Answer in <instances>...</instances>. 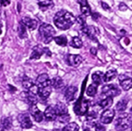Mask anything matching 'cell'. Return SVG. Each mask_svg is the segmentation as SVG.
Returning a JSON list of instances; mask_svg holds the SVG:
<instances>
[{
	"label": "cell",
	"mask_w": 132,
	"mask_h": 131,
	"mask_svg": "<svg viewBox=\"0 0 132 131\" xmlns=\"http://www.w3.org/2000/svg\"><path fill=\"white\" fill-rule=\"evenodd\" d=\"M76 18L72 13L62 10L55 14L54 17V23L56 27L62 30H66L73 25Z\"/></svg>",
	"instance_id": "6da1fadb"
},
{
	"label": "cell",
	"mask_w": 132,
	"mask_h": 131,
	"mask_svg": "<svg viewBox=\"0 0 132 131\" xmlns=\"http://www.w3.org/2000/svg\"><path fill=\"white\" fill-rule=\"evenodd\" d=\"M39 33L41 41L45 44H48L55 37V31L52 25L43 23L39 28Z\"/></svg>",
	"instance_id": "7a4b0ae2"
},
{
	"label": "cell",
	"mask_w": 132,
	"mask_h": 131,
	"mask_svg": "<svg viewBox=\"0 0 132 131\" xmlns=\"http://www.w3.org/2000/svg\"><path fill=\"white\" fill-rule=\"evenodd\" d=\"M132 117L128 113H122L116 119L115 123L116 129L117 131H124L127 130L132 124Z\"/></svg>",
	"instance_id": "3957f363"
},
{
	"label": "cell",
	"mask_w": 132,
	"mask_h": 131,
	"mask_svg": "<svg viewBox=\"0 0 132 131\" xmlns=\"http://www.w3.org/2000/svg\"><path fill=\"white\" fill-rule=\"evenodd\" d=\"M89 103L88 101L85 99H79L78 101L75 104V106L73 107L75 113L77 115L82 116L85 115L88 109Z\"/></svg>",
	"instance_id": "277c9868"
},
{
	"label": "cell",
	"mask_w": 132,
	"mask_h": 131,
	"mask_svg": "<svg viewBox=\"0 0 132 131\" xmlns=\"http://www.w3.org/2000/svg\"><path fill=\"white\" fill-rule=\"evenodd\" d=\"M121 91L119 87L114 84H108L104 86L102 88V93L104 95L110 97H115L121 94Z\"/></svg>",
	"instance_id": "5b68a950"
},
{
	"label": "cell",
	"mask_w": 132,
	"mask_h": 131,
	"mask_svg": "<svg viewBox=\"0 0 132 131\" xmlns=\"http://www.w3.org/2000/svg\"><path fill=\"white\" fill-rule=\"evenodd\" d=\"M120 86L125 91H128L132 88V74L124 73L119 76Z\"/></svg>",
	"instance_id": "8992f818"
},
{
	"label": "cell",
	"mask_w": 132,
	"mask_h": 131,
	"mask_svg": "<svg viewBox=\"0 0 132 131\" xmlns=\"http://www.w3.org/2000/svg\"><path fill=\"white\" fill-rule=\"evenodd\" d=\"M18 120L20 124V126L23 128L28 129L32 128L33 126V123L31 121L29 114L27 113L19 114L18 116Z\"/></svg>",
	"instance_id": "52a82bcc"
},
{
	"label": "cell",
	"mask_w": 132,
	"mask_h": 131,
	"mask_svg": "<svg viewBox=\"0 0 132 131\" xmlns=\"http://www.w3.org/2000/svg\"><path fill=\"white\" fill-rule=\"evenodd\" d=\"M115 110L113 109H105L101 115V121L103 124H109L113 121L115 116Z\"/></svg>",
	"instance_id": "ba28073f"
},
{
	"label": "cell",
	"mask_w": 132,
	"mask_h": 131,
	"mask_svg": "<svg viewBox=\"0 0 132 131\" xmlns=\"http://www.w3.org/2000/svg\"><path fill=\"white\" fill-rule=\"evenodd\" d=\"M22 99L26 101L28 105H36L38 102V99L37 98V95L32 93L30 91H27V92H22L21 94Z\"/></svg>",
	"instance_id": "9c48e42d"
},
{
	"label": "cell",
	"mask_w": 132,
	"mask_h": 131,
	"mask_svg": "<svg viewBox=\"0 0 132 131\" xmlns=\"http://www.w3.org/2000/svg\"><path fill=\"white\" fill-rule=\"evenodd\" d=\"M36 83L39 87H46L51 86V79L49 78L48 75L46 73H43L37 77Z\"/></svg>",
	"instance_id": "30bf717a"
},
{
	"label": "cell",
	"mask_w": 132,
	"mask_h": 131,
	"mask_svg": "<svg viewBox=\"0 0 132 131\" xmlns=\"http://www.w3.org/2000/svg\"><path fill=\"white\" fill-rule=\"evenodd\" d=\"M67 63L69 66L77 68L82 62V57L79 55H73L69 54L67 56Z\"/></svg>",
	"instance_id": "8fae6325"
},
{
	"label": "cell",
	"mask_w": 132,
	"mask_h": 131,
	"mask_svg": "<svg viewBox=\"0 0 132 131\" xmlns=\"http://www.w3.org/2000/svg\"><path fill=\"white\" fill-rule=\"evenodd\" d=\"M81 31L84 34L86 35L88 38L92 39V41H96L97 38L95 37V35L97 33V30L94 26L85 25L81 27Z\"/></svg>",
	"instance_id": "7c38bea8"
},
{
	"label": "cell",
	"mask_w": 132,
	"mask_h": 131,
	"mask_svg": "<svg viewBox=\"0 0 132 131\" xmlns=\"http://www.w3.org/2000/svg\"><path fill=\"white\" fill-rule=\"evenodd\" d=\"M29 111L34 120L37 122H41L43 119L44 114L38 109L36 105H32L30 106Z\"/></svg>",
	"instance_id": "4fadbf2b"
},
{
	"label": "cell",
	"mask_w": 132,
	"mask_h": 131,
	"mask_svg": "<svg viewBox=\"0 0 132 131\" xmlns=\"http://www.w3.org/2000/svg\"><path fill=\"white\" fill-rule=\"evenodd\" d=\"M44 116L45 117V119L49 121H52L57 118V115L55 109L52 106H48L46 107L44 112Z\"/></svg>",
	"instance_id": "5bb4252c"
},
{
	"label": "cell",
	"mask_w": 132,
	"mask_h": 131,
	"mask_svg": "<svg viewBox=\"0 0 132 131\" xmlns=\"http://www.w3.org/2000/svg\"><path fill=\"white\" fill-rule=\"evenodd\" d=\"M77 92V87L75 86H70L67 89L64 93V97H65L66 101L67 102L73 101L75 99L76 92Z\"/></svg>",
	"instance_id": "9a60e30c"
},
{
	"label": "cell",
	"mask_w": 132,
	"mask_h": 131,
	"mask_svg": "<svg viewBox=\"0 0 132 131\" xmlns=\"http://www.w3.org/2000/svg\"><path fill=\"white\" fill-rule=\"evenodd\" d=\"M77 2L80 5L81 11L85 16H89L92 14L91 8L88 3L87 0H77Z\"/></svg>",
	"instance_id": "2e32d148"
},
{
	"label": "cell",
	"mask_w": 132,
	"mask_h": 131,
	"mask_svg": "<svg viewBox=\"0 0 132 131\" xmlns=\"http://www.w3.org/2000/svg\"><path fill=\"white\" fill-rule=\"evenodd\" d=\"M21 22L23 23L26 27L29 29V30L32 31L36 28L37 26V22L36 19H31V18L28 17H24L22 18Z\"/></svg>",
	"instance_id": "e0dca14e"
},
{
	"label": "cell",
	"mask_w": 132,
	"mask_h": 131,
	"mask_svg": "<svg viewBox=\"0 0 132 131\" xmlns=\"http://www.w3.org/2000/svg\"><path fill=\"white\" fill-rule=\"evenodd\" d=\"M44 53V48L41 45L38 44L32 49V52L30 56V59H39Z\"/></svg>",
	"instance_id": "ac0fdd59"
},
{
	"label": "cell",
	"mask_w": 132,
	"mask_h": 131,
	"mask_svg": "<svg viewBox=\"0 0 132 131\" xmlns=\"http://www.w3.org/2000/svg\"><path fill=\"white\" fill-rule=\"evenodd\" d=\"M51 87L52 86H49V87H40V88L39 87V91L37 95L41 100H46L50 96L52 91Z\"/></svg>",
	"instance_id": "d6986e66"
},
{
	"label": "cell",
	"mask_w": 132,
	"mask_h": 131,
	"mask_svg": "<svg viewBox=\"0 0 132 131\" xmlns=\"http://www.w3.org/2000/svg\"><path fill=\"white\" fill-rule=\"evenodd\" d=\"M104 74H103V72L101 71H96L93 73L92 76L93 83L97 86L101 85L103 83V82H104Z\"/></svg>",
	"instance_id": "ffe728a7"
},
{
	"label": "cell",
	"mask_w": 132,
	"mask_h": 131,
	"mask_svg": "<svg viewBox=\"0 0 132 131\" xmlns=\"http://www.w3.org/2000/svg\"><path fill=\"white\" fill-rule=\"evenodd\" d=\"M54 109H55V112H56L57 117L59 116L63 115V114H65L68 113V108H67V105L64 104H63V103H57L55 105Z\"/></svg>",
	"instance_id": "44dd1931"
},
{
	"label": "cell",
	"mask_w": 132,
	"mask_h": 131,
	"mask_svg": "<svg viewBox=\"0 0 132 131\" xmlns=\"http://www.w3.org/2000/svg\"><path fill=\"white\" fill-rule=\"evenodd\" d=\"M97 118V113L95 111H91L86 116V121L92 127H95V124L97 123V121H96Z\"/></svg>",
	"instance_id": "7402d4cb"
},
{
	"label": "cell",
	"mask_w": 132,
	"mask_h": 131,
	"mask_svg": "<svg viewBox=\"0 0 132 131\" xmlns=\"http://www.w3.org/2000/svg\"><path fill=\"white\" fill-rule=\"evenodd\" d=\"M1 125L5 130H10L12 127V119L11 117L3 116L1 119Z\"/></svg>",
	"instance_id": "603a6c76"
},
{
	"label": "cell",
	"mask_w": 132,
	"mask_h": 131,
	"mask_svg": "<svg viewBox=\"0 0 132 131\" xmlns=\"http://www.w3.org/2000/svg\"><path fill=\"white\" fill-rule=\"evenodd\" d=\"M38 5L43 10L48 8H52L54 6V3L52 0H39Z\"/></svg>",
	"instance_id": "cb8c5ba5"
},
{
	"label": "cell",
	"mask_w": 132,
	"mask_h": 131,
	"mask_svg": "<svg viewBox=\"0 0 132 131\" xmlns=\"http://www.w3.org/2000/svg\"><path fill=\"white\" fill-rule=\"evenodd\" d=\"M117 71L116 69H110V70L108 71L106 73L104 74V80L105 82H110L111 80L114 79L117 76Z\"/></svg>",
	"instance_id": "d4e9b609"
},
{
	"label": "cell",
	"mask_w": 132,
	"mask_h": 131,
	"mask_svg": "<svg viewBox=\"0 0 132 131\" xmlns=\"http://www.w3.org/2000/svg\"><path fill=\"white\" fill-rule=\"evenodd\" d=\"M113 102V98L112 97H110V96H108L106 98H105L104 100H101L99 103V106L101 107V108L103 109H109L111 106L112 105Z\"/></svg>",
	"instance_id": "484cf974"
},
{
	"label": "cell",
	"mask_w": 132,
	"mask_h": 131,
	"mask_svg": "<svg viewBox=\"0 0 132 131\" xmlns=\"http://www.w3.org/2000/svg\"><path fill=\"white\" fill-rule=\"evenodd\" d=\"M51 86L52 87L57 89H60L64 86V82L61 77H54L52 79H51Z\"/></svg>",
	"instance_id": "4316f807"
},
{
	"label": "cell",
	"mask_w": 132,
	"mask_h": 131,
	"mask_svg": "<svg viewBox=\"0 0 132 131\" xmlns=\"http://www.w3.org/2000/svg\"><path fill=\"white\" fill-rule=\"evenodd\" d=\"M18 35L21 39H24L27 38L28 34L27 32V28H26V26L23 24L22 22L20 21L19 23V26L18 28Z\"/></svg>",
	"instance_id": "83f0119b"
},
{
	"label": "cell",
	"mask_w": 132,
	"mask_h": 131,
	"mask_svg": "<svg viewBox=\"0 0 132 131\" xmlns=\"http://www.w3.org/2000/svg\"><path fill=\"white\" fill-rule=\"evenodd\" d=\"M35 84H36V83L34 82V80L32 78H29V77H27V76H24L23 79V82H22V85H23V87L24 89L29 90Z\"/></svg>",
	"instance_id": "f1b7e54d"
},
{
	"label": "cell",
	"mask_w": 132,
	"mask_h": 131,
	"mask_svg": "<svg viewBox=\"0 0 132 131\" xmlns=\"http://www.w3.org/2000/svg\"><path fill=\"white\" fill-rule=\"evenodd\" d=\"M70 45L74 48H81L82 46V41L79 37L75 36L72 39Z\"/></svg>",
	"instance_id": "f546056e"
},
{
	"label": "cell",
	"mask_w": 132,
	"mask_h": 131,
	"mask_svg": "<svg viewBox=\"0 0 132 131\" xmlns=\"http://www.w3.org/2000/svg\"><path fill=\"white\" fill-rule=\"evenodd\" d=\"M54 41H55V43L58 44L59 46H66L67 44V38L65 35H62L57 36V37H55L54 38Z\"/></svg>",
	"instance_id": "4dcf8cb0"
},
{
	"label": "cell",
	"mask_w": 132,
	"mask_h": 131,
	"mask_svg": "<svg viewBox=\"0 0 132 131\" xmlns=\"http://www.w3.org/2000/svg\"><path fill=\"white\" fill-rule=\"evenodd\" d=\"M128 101L127 100H125V99H122L120 101H119L117 102V104H116V109L118 110L119 112H123L127 108V105H128Z\"/></svg>",
	"instance_id": "1f68e13d"
},
{
	"label": "cell",
	"mask_w": 132,
	"mask_h": 131,
	"mask_svg": "<svg viewBox=\"0 0 132 131\" xmlns=\"http://www.w3.org/2000/svg\"><path fill=\"white\" fill-rule=\"evenodd\" d=\"M79 126L75 122L68 123L67 124L61 131H79Z\"/></svg>",
	"instance_id": "d6a6232c"
},
{
	"label": "cell",
	"mask_w": 132,
	"mask_h": 131,
	"mask_svg": "<svg viewBox=\"0 0 132 131\" xmlns=\"http://www.w3.org/2000/svg\"><path fill=\"white\" fill-rule=\"evenodd\" d=\"M97 92V86L94 83L90 85L86 90V94L89 96H95Z\"/></svg>",
	"instance_id": "836d02e7"
},
{
	"label": "cell",
	"mask_w": 132,
	"mask_h": 131,
	"mask_svg": "<svg viewBox=\"0 0 132 131\" xmlns=\"http://www.w3.org/2000/svg\"><path fill=\"white\" fill-rule=\"evenodd\" d=\"M58 121H59L60 123H63V124H65V123H67L70 119V116L68 113L65 114H63V115L59 116L57 117Z\"/></svg>",
	"instance_id": "e575fe53"
},
{
	"label": "cell",
	"mask_w": 132,
	"mask_h": 131,
	"mask_svg": "<svg viewBox=\"0 0 132 131\" xmlns=\"http://www.w3.org/2000/svg\"><path fill=\"white\" fill-rule=\"evenodd\" d=\"M86 17L85 15L82 14V15H79L77 18H76V21H77V23H79L80 26L81 27L83 26L86 25Z\"/></svg>",
	"instance_id": "d590c367"
},
{
	"label": "cell",
	"mask_w": 132,
	"mask_h": 131,
	"mask_svg": "<svg viewBox=\"0 0 132 131\" xmlns=\"http://www.w3.org/2000/svg\"><path fill=\"white\" fill-rule=\"evenodd\" d=\"M95 131H106V127L103 125L99 123H97L95 125Z\"/></svg>",
	"instance_id": "8d00e7d4"
},
{
	"label": "cell",
	"mask_w": 132,
	"mask_h": 131,
	"mask_svg": "<svg viewBox=\"0 0 132 131\" xmlns=\"http://www.w3.org/2000/svg\"><path fill=\"white\" fill-rule=\"evenodd\" d=\"M119 8L121 11H126L128 9V6L125 3H121L119 4Z\"/></svg>",
	"instance_id": "74e56055"
},
{
	"label": "cell",
	"mask_w": 132,
	"mask_h": 131,
	"mask_svg": "<svg viewBox=\"0 0 132 131\" xmlns=\"http://www.w3.org/2000/svg\"><path fill=\"white\" fill-rule=\"evenodd\" d=\"M101 5H102V7H103V8L104 9V10H106V11H108V10H110V6L108 5V4L106 3L102 2Z\"/></svg>",
	"instance_id": "f35d334b"
},
{
	"label": "cell",
	"mask_w": 132,
	"mask_h": 131,
	"mask_svg": "<svg viewBox=\"0 0 132 131\" xmlns=\"http://www.w3.org/2000/svg\"><path fill=\"white\" fill-rule=\"evenodd\" d=\"M92 19H94V20L96 21L97 20V19L99 18V16H100V15H99V13H97V12H95V13H93L92 14Z\"/></svg>",
	"instance_id": "ab89813d"
},
{
	"label": "cell",
	"mask_w": 132,
	"mask_h": 131,
	"mask_svg": "<svg viewBox=\"0 0 132 131\" xmlns=\"http://www.w3.org/2000/svg\"><path fill=\"white\" fill-rule=\"evenodd\" d=\"M44 53H45L49 57H50L52 55L51 51L49 50V49L48 48H44Z\"/></svg>",
	"instance_id": "60d3db41"
},
{
	"label": "cell",
	"mask_w": 132,
	"mask_h": 131,
	"mask_svg": "<svg viewBox=\"0 0 132 131\" xmlns=\"http://www.w3.org/2000/svg\"><path fill=\"white\" fill-rule=\"evenodd\" d=\"M10 3V0H3V6H6Z\"/></svg>",
	"instance_id": "b9f144b4"
},
{
	"label": "cell",
	"mask_w": 132,
	"mask_h": 131,
	"mask_svg": "<svg viewBox=\"0 0 132 131\" xmlns=\"http://www.w3.org/2000/svg\"><path fill=\"white\" fill-rule=\"evenodd\" d=\"M97 51V50L96 48L93 47V48H92L91 49H90V52H91V53L93 54V55H96Z\"/></svg>",
	"instance_id": "7bdbcfd3"
},
{
	"label": "cell",
	"mask_w": 132,
	"mask_h": 131,
	"mask_svg": "<svg viewBox=\"0 0 132 131\" xmlns=\"http://www.w3.org/2000/svg\"><path fill=\"white\" fill-rule=\"evenodd\" d=\"M2 26H3L2 23L0 22V34H1V33H2Z\"/></svg>",
	"instance_id": "ee69618b"
},
{
	"label": "cell",
	"mask_w": 132,
	"mask_h": 131,
	"mask_svg": "<svg viewBox=\"0 0 132 131\" xmlns=\"http://www.w3.org/2000/svg\"><path fill=\"white\" fill-rule=\"evenodd\" d=\"M5 128H3V127L1 125H0V131H5Z\"/></svg>",
	"instance_id": "f6af8a7d"
},
{
	"label": "cell",
	"mask_w": 132,
	"mask_h": 131,
	"mask_svg": "<svg viewBox=\"0 0 132 131\" xmlns=\"http://www.w3.org/2000/svg\"><path fill=\"white\" fill-rule=\"evenodd\" d=\"M3 6V0H0V10H1V6Z\"/></svg>",
	"instance_id": "bcb514c9"
},
{
	"label": "cell",
	"mask_w": 132,
	"mask_h": 131,
	"mask_svg": "<svg viewBox=\"0 0 132 131\" xmlns=\"http://www.w3.org/2000/svg\"><path fill=\"white\" fill-rule=\"evenodd\" d=\"M83 131H91L90 130V129H88V128H86V129H85V130H84Z\"/></svg>",
	"instance_id": "7dc6e473"
},
{
	"label": "cell",
	"mask_w": 132,
	"mask_h": 131,
	"mask_svg": "<svg viewBox=\"0 0 132 131\" xmlns=\"http://www.w3.org/2000/svg\"><path fill=\"white\" fill-rule=\"evenodd\" d=\"M130 111H131V115H132V107L131 108V109H130Z\"/></svg>",
	"instance_id": "c3c4849f"
},
{
	"label": "cell",
	"mask_w": 132,
	"mask_h": 131,
	"mask_svg": "<svg viewBox=\"0 0 132 131\" xmlns=\"http://www.w3.org/2000/svg\"><path fill=\"white\" fill-rule=\"evenodd\" d=\"M131 131H132V128H131Z\"/></svg>",
	"instance_id": "681fc988"
}]
</instances>
